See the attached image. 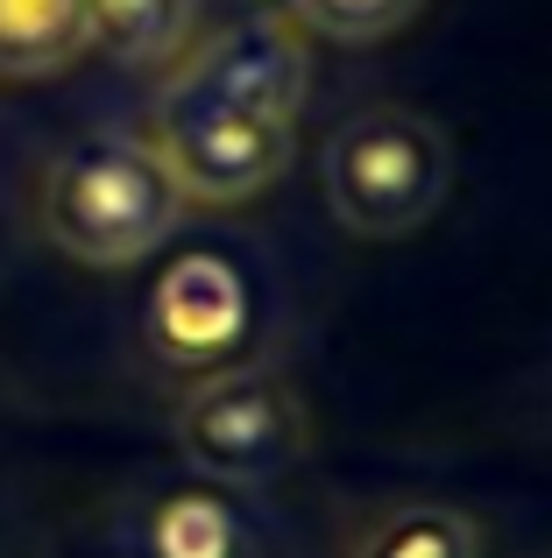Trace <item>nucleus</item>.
Here are the masks:
<instances>
[{
  "mask_svg": "<svg viewBox=\"0 0 552 558\" xmlns=\"http://www.w3.org/2000/svg\"><path fill=\"white\" fill-rule=\"evenodd\" d=\"M184 198L164 178L142 135L99 128L79 135L43 163L36 178V227L57 255L85 269H135L178 233Z\"/></svg>",
  "mask_w": 552,
  "mask_h": 558,
  "instance_id": "nucleus-1",
  "label": "nucleus"
},
{
  "mask_svg": "<svg viewBox=\"0 0 552 558\" xmlns=\"http://www.w3.org/2000/svg\"><path fill=\"white\" fill-rule=\"evenodd\" d=\"M319 191L355 241H404L446 205L454 149H446L440 121L411 107H361L326 135Z\"/></svg>",
  "mask_w": 552,
  "mask_h": 558,
  "instance_id": "nucleus-2",
  "label": "nucleus"
},
{
  "mask_svg": "<svg viewBox=\"0 0 552 558\" xmlns=\"http://www.w3.org/2000/svg\"><path fill=\"white\" fill-rule=\"evenodd\" d=\"M304 403L276 368H220L178 403V452L199 481L269 488L304 460Z\"/></svg>",
  "mask_w": 552,
  "mask_h": 558,
  "instance_id": "nucleus-3",
  "label": "nucleus"
},
{
  "mask_svg": "<svg viewBox=\"0 0 552 558\" xmlns=\"http://www.w3.org/2000/svg\"><path fill=\"white\" fill-rule=\"evenodd\" d=\"M142 142H149V156L164 163V178L178 184L184 205H249L290 170L298 121H269V113L220 107V99L164 85Z\"/></svg>",
  "mask_w": 552,
  "mask_h": 558,
  "instance_id": "nucleus-4",
  "label": "nucleus"
},
{
  "mask_svg": "<svg viewBox=\"0 0 552 558\" xmlns=\"http://www.w3.org/2000/svg\"><path fill=\"white\" fill-rule=\"evenodd\" d=\"M164 85L269 113V121H298L304 93H312V36L290 14H241V22L213 28L206 43H192L164 71Z\"/></svg>",
  "mask_w": 552,
  "mask_h": 558,
  "instance_id": "nucleus-5",
  "label": "nucleus"
},
{
  "mask_svg": "<svg viewBox=\"0 0 552 558\" xmlns=\"http://www.w3.org/2000/svg\"><path fill=\"white\" fill-rule=\"evenodd\" d=\"M255 326V283L235 255L192 247L149 290V347L184 375H220Z\"/></svg>",
  "mask_w": 552,
  "mask_h": 558,
  "instance_id": "nucleus-6",
  "label": "nucleus"
},
{
  "mask_svg": "<svg viewBox=\"0 0 552 558\" xmlns=\"http://www.w3.org/2000/svg\"><path fill=\"white\" fill-rule=\"evenodd\" d=\"M128 558H269V537L241 488L192 474L135 509Z\"/></svg>",
  "mask_w": 552,
  "mask_h": 558,
  "instance_id": "nucleus-7",
  "label": "nucleus"
},
{
  "mask_svg": "<svg viewBox=\"0 0 552 558\" xmlns=\"http://www.w3.org/2000/svg\"><path fill=\"white\" fill-rule=\"evenodd\" d=\"M85 28L121 71H170L199 36V0H85Z\"/></svg>",
  "mask_w": 552,
  "mask_h": 558,
  "instance_id": "nucleus-8",
  "label": "nucleus"
},
{
  "mask_svg": "<svg viewBox=\"0 0 552 558\" xmlns=\"http://www.w3.org/2000/svg\"><path fill=\"white\" fill-rule=\"evenodd\" d=\"M85 50V0H0V78H57Z\"/></svg>",
  "mask_w": 552,
  "mask_h": 558,
  "instance_id": "nucleus-9",
  "label": "nucleus"
},
{
  "mask_svg": "<svg viewBox=\"0 0 552 558\" xmlns=\"http://www.w3.org/2000/svg\"><path fill=\"white\" fill-rule=\"evenodd\" d=\"M347 558H482V531L446 502H397L355 537Z\"/></svg>",
  "mask_w": 552,
  "mask_h": 558,
  "instance_id": "nucleus-10",
  "label": "nucleus"
},
{
  "mask_svg": "<svg viewBox=\"0 0 552 558\" xmlns=\"http://www.w3.org/2000/svg\"><path fill=\"white\" fill-rule=\"evenodd\" d=\"M418 14H425V0H290V22L319 43H340V50L389 43L397 28H411Z\"/></svg>",
  "mask_w": 552,
  "mask_h": 558,
  "instance_id": "nucleus-11",
  "label": "nucleus"
}]
</instances>
